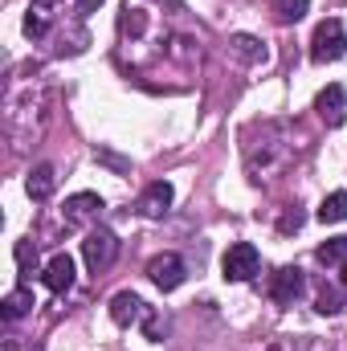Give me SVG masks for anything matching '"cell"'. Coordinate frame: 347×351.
<instances>
[{
    "label": "cell",
    "instance_id": "cell-20",
    "mask_svg": "<svg viewBox=\"0 0 347 351\" xmlns=\"http://www.w3.org/2000/svg\"><path fill=\"white\" fill-rule=\"evenodd\" d=\"M278 229H282V233H294V229H302V213H298V208H294V213H286Z\"/></svg>",
    "mask_w": 347,
    "mask_h": 351
},
{
    "label": "cell",
    "instance_id": "cell-2",
    "mask_svg": "<svg viewBox=\"0 0 347 351\" xmlns=\"http://www.w3.org/2000/svg\"><path fill=\"white\" fill-rule=\"evenodd\" d=\"M258 269H261V254L250 245V241L229 245L225 258H221V274H225V282H250Z\"/></svg>",
    "mask_w": 347,
    "mask_h": 351
},
{
    "label": "cell",
    "instance_id": "cell-16",
    "mask_svg": "<svg viewBox=\"0 0 347 351\" xmlns=\"http://www.w3.org/2000/svg\"><path fill=\"white\" fill-rule=\"evenodd\" d=\"M307 8H311V0H274V12H278V21H286V25L302 21V16H307Z\"/></svg>",
    "mask_w": 347,
    "mask_h": 351
},
{
    "label": "cell",
    "instance_id": "cell-8",
    "mask_svg": "<svg viewBox=\"0 0 347 351\" xmlns=\"http://www.w3.org/2000/svg\"><path fill=\"white\" fill-rule=\"evenodd\" d=\"M41 278H45V286H49L53 294H66V290L74 286V258H70V254H53Z\"/></svg>",
    "mask_w": 347,
    "mask_h": 351
},
{
    "label": "cell",
    "instance_id": "cell-17",
    "mask_svg": "<svg viewBox=\"0 0 347 351\" xmlns=\"http://www.w3.org/2000/svg\"><path fill=\"white\" fill-rule=\"evenodd\" d=\"M45 29H49V21H45V8H29V16H25V33L29 37H45Z\"/></svg>",
    "mask_w": 347,
    "mask_h": 351
},
{
    "label": "cell",
    "instance_id": "cell-6",
    "mask_svg": "<svg viewBox=\"0 0 347 351\" xmlns=\"http://www.w3.org/2000/svg\"><path fill=\"white\" fill-rule=\"evenodd\" d=\"M315 110H319V119L327 123V127H339L347 114V90L339 82H331L327 90H319V98H315Z\"/></svg>",
    "mask_w": 347,
    "mask_h": 351
},
{
    "label": "cell",
    "instance_id": "cell-12",
    "mask_svg": "<svg viewBox=\"0 0 347 351\" xmlns=\"http://www.w3.org/2000/svg\"><path fill=\"white\" fill-rule=\"evenodd\" d=\"M229 49H233L241 62H250V66H254V62H265V45H261L258 37H250V33H233V37H229Z\"/></svg>",
    "mask_w": 347,
    "mask_h": 351
},
{
    "label": "cell",
    "instance_id": "cell-15",
    "mask_svg": "<svg viewBox=\"0 0 347 351\" xmlns=\"http://www.w3.org/2000/svg\"><path fill=\"white\" fill-rule=\"evenodd\" d=\"M315 258H319L323 265H347V237H331V241H323Z\"/></svg>",
    "mask_w": 347,
    "mask_h": 351
},
{
    "label": "cell",
    "instance_id": "cell-21",
    "mask_svg": "<svg viewBox=\"0 0 347 351\" xmlns=\"http://www.w3.org/2000/svg\"><path fill=\"white\" fill-rule=\"evenodd\" d=\"M98 4H102V0H78V12L86 16V12H94V8H98Z\"/></svg>",
    "mask_w": 347,
    "mask_h": 351
},
{
    "label": "cell",
    "instance_id": "cell-11",
    "mask_svg": "<svg viewBox=\"0 0 347 351\" xmlns=\"http://www.w3.org/2000/svg\"><path fill=\"white\" fill-rule=\"evenodd\" d=\"M53 188H58V176H53L49 164H37V168L29 172V180H25V192H29L33 200H49Z\"/></svg>",
    "mask_w": 347,
    "mask_h": 351
},
{
    "label": "cell",
    "instance_id": "cell-4",
    "mask_svg": "<svg viewBox=\"0 0 347 351\" xmlns=\"http://www.w3.org/2000/svg\"><path fill=\"white\" fill-rule=\"evenodd\" d=\"M302 290H307V278H302L298 265H282L270 282V298L278 306H294V298H302Z\"/></svg>",
    "mask_w": 347,
    "mask_h": 351
},
{
    "label": "cell",
    "instance_id": "cell-18",
    "mask_svg": "<svg viewBox=\"0 0 347 351\" xmlns=\"http://www.w3.org/2000/svg\"><path fill=\"white\" fill-rule=\"evenodd\" d=\"M339 311V294L335 290H323L319 294V315H335Z\"/></svg>",
    "mask_w": 347,
    "mask_h": 351
},
{
    "label": "cell",
    "instance_id": "cell-22",
    "mask_svg": "<svg viewBox=\"0 0 347 351\" xmlns=\"http://www.w3.org/2000/svg\"><path fill=\"white\" fill-rule=\"evenodd\" d=\"M33 4H37V8H49V4H58V0H33Z\"/></svg>",
    "mask_w": 347,
    "mask_h": 351
},
{
    "label": "cell",
    "instance_id": "cell-3",
    "mask_svg": "<svg viewBox=\"0 0 347 351\" xmlns=\"http://www.w3.org/2000/svg\"><path fill=\"white\" fill-rule=\"evenodd\" d=\"M115 258H119V237L110 229H90L86 241H82V262H86L90 274H102Z\"/></svg>",
    "mask_w": 347,
    "mask_h": 351
},
{
    "label": "cell",
    "instance_id": "cell-9",
    "mask_svg": "<svg viewBox=\"0 0 347 351\" xmlns=\"http://www.w3.org/2000/svg\"><path fill=\"white\" fill-rule=\"evenodd\" d=\"M110 319H115L119 327L139 323V319H143V298H139V294H131V290L115 294V298H110Z\"/></svg>",
    "mask_w": 347,
    "mask_h": 351
},
{
    "label": "cell",
    "instance_id": "cell-10",
    "mask_svg": "<svg viewBox=\"0 0 347 351\" xmlns=\"http://www.w3.org/2000/svg\"><path fill=\"white\" fill-rule=\"evenodd\" d=\"M98 213H102V196L98 192H78V196L66 200V225H82V221L98 217Z\"/></svg>",
    "mask_w": 347,
    "mask_h": 351
},
{
    "label": "cell",
    "instance_id": "cell-7",
    "mask_svg": "<svg viewBox=\"0 0 347 351\" xmlns=\"http://www.w3.org/2000/svg\"><path fill=\"white\" fill-rule=\"evenodd\" d=\"M172 200H176L172 184H168V180H156V184H147V192L139 196V213L152 217V221H160V217H168Z\"/></svg>",
    "mask_w": 347,
    "mask_h": 351
},
{
    "label": "cell",
    "instance_id": "cell-1",
    "mask_svg": "<svg viewBox=\"0 0 347 351\" xmlns=\"http://www.w3.org/2000/svg\"><path fill=\"white\" fill-rule=\"evenodd\" d=\"M347 53V33H344V21L327 16L315 25V37H311V58L315 62H339Z\"/></svg>",
    "mask_w": 347,
    "mask_h": 351
},
{
    "label": "cell",
    "instance_id": "cell-13",
    "mask_svg": "<svg viewBox=\"0 0 347 351\" xmlns=\"http://www.w3.org/2000/svg\"><path fill=\"white\" fill-rule=\"evenodd\" d=\"M319 221H323V225H339V221H347V192H331V196L319 204Z\"/></svg>",
    "mask_w": 347,
    "mask_h": 351
},
{
    "label": "cell",
    "instance_id": "cell-5",
    "mask_svg": "<svg viewBox=\"0 0 347 351\" xmlns=\"http://www.w3.org/2000/svg\"><path fill=\"white\" fill-rule=\"evenodd\" d=\"M147 278L168 294V290H176L180 282H184V258L180 254H160V258H152L147 262Z\"/></svg>",
    "mask_w": 347,
    "mask_h": 351
},
{
    "label": "cell",
    "instance_id": "cell-19",
    "mask_svg": "<svg viewBox=\"0 0 347 351\" xmlns=\"http://www.w3.org/2000/svg\"><path fill=\"white\" fill-rule=\"evenodd\" d=\"M16 262H21V269H29V262H37V250H33L29 241H21V245H16Z\"/></svg>",
    "mask_w": 347,
    "mask_h": 351
},
{
    "label": "cell",
    "instance_id": "cell-23",
    "mask_svg": "<svg viewBox=\"0 0 347 351\" xmlns=\"http://www.w3.org/2000/svg\"><path fill=\"white\" fill-rule=\"evenodd\" d=\"M339 269H344V286H347V265H339Z\"/></svg>",
    "mask_w": 347,
    "mask_h": 351
},
{
    "label": "cell",
    "instance_id": "cell-14",
    "mask_svg": "<svg viewBox=\"0 0 347 351\" xmlns=\"http://www.w3.org/2000/svg\"><path fill=\"white\" fill-rule=\"evenodd\" d=\"M29 306H33V290H25V286H16L8 298H4V319L8 323H16L21 315H29Z\"/></svg>",
    "mask_w": 347,
    "mask_h": 351
}]
</instances>
